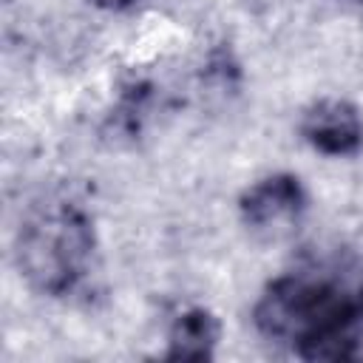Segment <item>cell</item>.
I'll return each mask as SVG.
<instances>
[{
	"label": "cell",
	"instance_id": "obj_7",
	"mask_svg": "<svg viewBox=\"0 0 363 363\" xmlns=\"http://www.w3.org/2000/svg\"><path fill=\"white\" fill-rule=\"evenodd\" d=\"M349 3H363V0H349Z\"/></svg>",
	"mask_w": 363,
	"mask_h": 363
},
{
	"label": "cell",
	"instance_id": "obj_4",
	"mask_svg": "<svg viewBox=\"0 0 363 363\" xmlns=\"http://www.w3.org/2000/svg\"><path fill=\"white\" fill-rule=\"evenodd\" d=\"M303 142L326 156H349L363 145V116L354 102L340 96L315 99L298 125Z\"/></svg>",
	"mask_w": 363,
	"mask_h": 363
},
{
	"label": "cell",
	"instance_id": "obj_1",
	"mask_svg": "<svg viewBox=\"0 0 363 363\" xmlns=\"http://www.w3.org/2000/svg\"><path fill=\"white\" fill-rule=\"evenodd\" d=\"M255 329L303 360L363 357V269L318 261L272 278L252 309Z\"/></svg>",
	"mask_w": 363,
	"mask_h": 363
},
{
	"label": "cell",
	"instance_id": "obj_3",
	"mask_svg": "<svg viewBox=\"0 0 363 363\" xmlns=\"http://www.w3.org/2000/svg\"><path fill=\"white\" fill-rule=\"evenodd\" d=\"M306 204L309 199L298 176L272 173V176L252 182L241 193L238 213L250 233L264 235V238H281V235H289L301 224Z\"/></svg>",
	"mask_w": 363,
	"mask_h": 363
},
{
	"label": "cell",
	"instance_id": "obj_6",
	"mask_svg": "<svg viewBox=\"0 0 363 363\" xmlns=\"http://www.w3.org/2000/svg\"><path fill=\"white\" fill-rule=\"evenodd\" d=\"M96 9H105V11H125L130 9L136 0H91Z\"/></svg>",
	"mask_w": 363,
	"mask_h": 363
},
{
	"label": "cell",
	"instance_id": "obj_2",
	"mask_svg": "<svg viewBox=\"0 0 363 363\" xmlns=\"http://www.w3.org/2000/svg\"><path fill=\"white\" fill-rule=\"evenodd\" d=\"M96 233L91 216L68 199H45L20 221L14 261L20 275L43 295H71L91 272Z\"/></svg>",
	"mask_w": 363,
	"mask_h": 363
},
{
	"label": "cell",
	"instance_id": "obj_5",
	"mask_svg": "<svg viewBox=\"0 0 363 363\" xmlns=\"http://www.w3.org/2000/svg\"><path fill=\"white\" fill-rule=\"evenodd\" d=\"M221 337V323L218 318L204 309V306H190L179 312L167 329V360H213L216 346Z\"/></svg>",
	"mask_w": 363,
	"mask_h": 363
}]
</instances>
